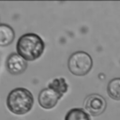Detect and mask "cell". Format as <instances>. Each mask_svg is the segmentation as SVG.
Returning <instances> with one entry per match:
<instances>
[{
  "instance_id": "cell-1",
  "label": "cell",
  "mask_w": 120,
  "mask_h": 120,
  "mask_svg": "<svg viewBox=\"0 0 120 120\" xmlns=\"http://www.w3.org/2000/svg\"><path fill=\"white\" fill-rule=\"evenodd\" d=\"M45 45L42 38L34 33L22 35L17 42V53L26 61H34L41 56Z\"/></svg>"
},
{
  "instance_id": "cell-2",
  "label": "cell",
  "mask_w": 120,
  "mask_h": 120,
  "mask_svg": "<svg viewBox=\"0 0 120 120\" xmlns=\"http://www.w3.org/2000/svg\"><path fill=\"white\" fill-rule=\"evenodd\" d=\"M34 105V98L32 93L22 87L11 90L7 98V106L14 114H25Z\"/></svg>"
},
{
  "instance_id": "cell-3",
  "label": "cell",
  "mask_w": 120,
  "mask_h": 120,
  "mask_svg": "<svg viewBox=\"0 0 120 120\" xmlns=\"http://www.w3.org/2000/svg\"><path fill=\"white\" fill-rule=\"evenodd\" d=\"M93 60L89 53L79 51L73 52L68 62V67L69 71L76 76L86 75L92 68Z\"/></svg>"
},
{
  "instance_id": "cell-4",
  "label": "cell",
  "mask_w": 120,
  "mask_h": 120,
  "mask_svg": "<svg viewBox=\"0 0 120 120\" xmlns=\"http://www.w3.org/2000/svg\"><path fill=\"white\" fill-rule=\"evenodd\" d=\"M83 106L86 112L91 115L98 116L104 112L107 107V102L102 96L98 94H91L84 99Z\"/></svg>"
},
{
  "instance_id": "cell-5",
  "label": "cell",
  "mask_w": 120,
  "mask_h": 120,
  "mask_svg": "<svg viewBox=\"0 0 120 120\" xmlns=\"http://www.w3.org/2000/svg\"><path fill=\"white\" fill-rule=\"evenodd\" d=\"M62 95L63 94L56 89L48 86L47 88L42 89L38 94L39 105L44 109H52L57 104Z\"/></svg>"
},
{
  "instance_id": "cell-6",
  "label": "cell",
  "mask_w": 120,
  "mask_h": 120,
  "mask_svg": "<svg viewBox=\"0 0 120 120\" xmlns=\"http://www.w3.org/2000/svg\"><path fill=\"white\" fill-rule=\"evenodd\" d=\"M7 68L10 74L19 75L27 68V62L19 53L13 52L7 59Z\"/></svg>"
},
{
  "instance_id": "cell-7",
  "label": "cell",
  "mask_w": 120,
  "mask_h": 120,
  "mask_svg": "<svg viewBox=\"0 0 120 120\" xmlns=\"http://www.w3.org/2000/svg\"><path fill=\"white\" fill-rule=\"evenodd\" d=\"M15 37L14 30L11 26L5 23H0V46L9 45Z\"/></svg>"
},
{
  "instance_id": "cell-8",
  "label": "cell",
  "mask_w": 120,
  "mask_h": 120,
  "mask_svg": "<svg viewBox=\"0 0 120 120\" xmlns=\"http://www.w3.org/2000/svg\"><path fill=\"white\" fill-rule=\"evenodd\" d=\"M107 92L112 99L120 100V78H114L109 82Z\"/></svg>"
},
{
  "instance_id": "cell-9",
  "label": "cell",
  "mask_w": 120,
  "mask_h": 120,
  "mask_svg": "<svg viewBox=\"0 0 120 120\" xmlns=\"http://www.w3.org/2000/svg\"><path fill=\"white\" fill-rule=\"evenodd\" d=\"M65 120H90V117L83 110L80 108H74L67 112Z\"/></svg>"
},
{
  "instance_id": "cell-10",
  "label": "cell",
  "mask_w": 120,
  "mask_h": 120,
  "mask_svg": "<svg viewBox=\"0 0 120 120\" xmlns=\"http://www.w3.org/2000/svg\"><path fill=\"white\" fill-rule=\"evenodd\" d=\"M50 87H52L54 89H56L57 91H59L60 93L64 94L67 89H68V85L65 82V80L63 78H60V79H55L53 80L50 84H49Z\"/></svg>"
}]
</instances>
